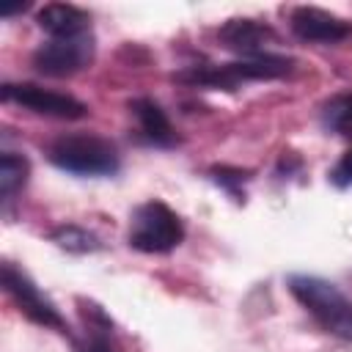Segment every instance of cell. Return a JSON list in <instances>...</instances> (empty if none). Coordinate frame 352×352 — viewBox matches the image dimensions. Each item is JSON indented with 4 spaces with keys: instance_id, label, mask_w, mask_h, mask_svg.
Segmentation results:
<instances>
[{
    "instance_id": "obj_1",
    "label": "cell",
    "mask_w": 352,
    "mask_h": 352,
    "mask_svg": "<svg viewBox=\"0 0 352 352\" xmlns=\"http://www.w3.org/2000/svg\"><path fill=\"white\" fill-rule=\"evenodd\" d=\"M289 292L333 336L352 341V300L319 275H289Z\"/></svg>"
},
{
    "instance_id": "obj_2",
    "label": "cell",
    "mask_w": 352,
    "mask_h": 352,
    "mask_svg": "<svg viewBox=\"0 0 352 352\" xmlns=\"http://www.w3.org/2000/svg\"><path fill=\"white\" fill-rule=\"evenodd\" d=\"M47 157L55 168L74 176H113L121 165L116 146L99 135H63L50 143Z\"/></svg>"
},
{
    "instance_id": "obj_3",
    "label": "cell",
    "mask_w": 352,
    "mask_h": 352,
    "mask_svg": "<svg viewBox=\"0 0 352 352\" xmlns=\"http://www.w3.org/2000/svg\"><path fill=\"white\" fill-rule=\"evenodd\" d=\"M294 66L292 58L283 55H253V58H239L234 63H223V66H192L187 72H179L176 80L179 82H190V85H201V88H226L234 91L239 82L248 80H275L289 74Z\"/></svg>"
},
{
    "instance_id": "obj_4",
    "label": "cell",
    "mask_w": 352,
    "mask_h": 352,
    "mask_svg": "<svg viewBox=\"0 0 352 352\" xmlns=\"http://www.w3.org/2000/svg\"><path fill=\"white\" fill-rule=\"evenodd\" d=\"M184 239L179 214L162 201H146L135 209L129 226V245L140 253H168Z\"/></svg>"
},
{
    "instance_id": "obj_5",
    "label": "cell",
    "mask_w": 352,
    "mask_h": 352,
    "mask_svg": "<svg viewBox=\"0 0 352 352\" xmlns=\"http://www.w3.org/2000/svg\"><path fill=\"white\" fill-rule=\"evenodd\" d=\"M0 278H3V289L8 292V297L19 305V311H22L30 322H36V324H41V327H52V330L69 333V327H66L63 316L58 314L55 302H52L47 294H41V289H38L16 264L6 261Z\"/></svg>"
},
{
    "instance_id": "obj_6",
    "label": "cell",
    "mask_w": 352,
    "mask_h": 352,
    "mask_svg": "<svg viewBox=\"0 0 352 352\" xmlns=\"http://www.w3.org/2000/svg\"><path fill=\"white\" fill-rule=\"evenodd\" d=\"M94 58V36H74V38H50L33 52V66L38 74L47 77H72L82 72Z\"/></svg>"
},
{
    "instance_id": "obj_7",
    "label": "cell",
    "mask_w": 352,
    "mask_h": 352,
    "mask_svg": "<svg viewBox=\"0 0 352 352\" xmlns=\"http://www.w3.org/2000/svg\"><path fill=\"white\" fill-rule=\"evenodd\" d=\"M3 102H14L30 113H38V116H50V118H66V121H74V118H82L88 113V107L69 96V94H58V91H47L41 85H33V82H6L3 85Z\"/></svg>"
},
{
    "instance_id": "obj_8",
    "label": "cell",
    "mask_w": 352,
    "mask_h": 352,
    "mask_svg": "<svg viewBox=\"0 0 352 352\" xmlns=\"http://www.w3.org/2000/svg\"><path fill=\"white\" fill-rule=\"evenodd\" d=\"M292 30L294 36H300L302 41H319V44H336L344 41L349 36V22L316 8V6H300L292 11Z\"/></svg>"
},
{
    "instance_id": "obj_9",
    "label": "cell",
    "mask_w": 352,
    "mask_h": 352,
    "mask_svg": "<svg viewBox=\"0 0 352 352\" xmlns=\"http://www.w3.org/2000/svg\"><path fill=\"white\" fill-rule=\"evenodd\" d=\"M220 41L223 47L239 52L242 58H253V55H264V47L275 41V33L272 28L256 19H231L220 28Z\"/></svg>"
},
{
    "instance_id": "obj_10",
    "label": "cell",
    "mask_w": 352,
    "mask_h": 352,
    "mask_svg": "<svg viewBox=\"0 0 352 352\" xmlns=\"http://www.w3.org/2000/svg\"><path fill=\"white\" fill-rule=\"evenodd\" d=\"M36 22L41 30H47L52 38H74V36H85L91 33V16L77 8V6H66V3H50L36 14Z\"/></svg>"
},
{
    "instance_id": "obj_11",
    "label": "cell",
    "mask_w": 352,
    "mask_h": 352,
    "mask_svg": "<svg viewBox=\"0 0 352 352\" xmlns=\"http://www.w3.org/2000/svg\"><path fill=\"white\" fill-rule=\"evenodd\" d=\"M129 110L135 113V118L140 124V132H143V138L148 143H154V146H170L176 140L173 126H170L165 110L154 99H135L129 104Z\"/></svg>"
},
{
    "instance_id": "obj_12",
    "label": "cell",
    "mask_w": 352,
    "mask_h": 352,
    "mask_svg": "<svg viewBox=\"0 0 352 352\" xmlns=\"http://www.w3.org/2000/svg\"><path fill=\"white\" fill-rule=\"evenodd\" d=\"M28 173H30V165L22 154L3 151V157H0V195H3V201L14 198V192L28 182Z\"/></svg>"
},
{
    "instance_id": "obj_13",
    "label": "cell",
    "mask_w": 352,
    "mask_h": 352,
    "mask_svg": "<svg viewBox=\"0 0 352 352\" xmlns=\"http://www.w3.org/2000/svg\"><path fill=\"white\" fill-rule=\"evenodd\" d=\"M91 316L88 319V330H85V341L77 344L80 352H116L113 338H110V322L107 316L99 311V305H88Z\"/></svg>"
},
{
    "instance_id": "obj_14",
    "label": "cell",
    "mask_w": 352,
    "mask_h": 352,
    "mask_svg": "<svg viewBox=\"0 0 352 352\" xmlns=\"http://www.w3.org/2000/svg\"><path fill=\"white\" fill-rule=\"evenodd\" d=\"M50 239L58 245V248H63V250H69V253H94V250H99L102 248V242L91 234V231H85V228H80V226H58L52 234H50Z\"/></svg>"
},
{
    "instance_id": "obj_15",
    "label": "cell",
    "mask_w": 352,
    "mask_h": 352,
    "mask_svg": "<svg viewBox=\"0 0 352 352\" xmlns=\"http://www.w3.org/2000/svg\"><path fill=\"white\" fill-rule=\"evenodd\" d=\"M322 124L338 135H352V94H338L322 104Z\"/></svg>"
},
{
    "instance_id": "obj_16",
    "label": "cell",
    "mask_w": 352,
    "mask_h": 352,
    "mask_svg": "<svg viewBox=\"0 0 352 352\" xmlns=\"http://www.w3.org/2000/svg\"><path fill=\"white\" fill-rule=\"evenodd\" d=\"M330 182L336 187H352V148L344 151V157L338 160V165L330 173Z\"/></svg>"
},
{
    "instance_id": "obj_17",
    "label": "cell",
    "mask_w": 352,
    "mask_h": 352,
    "mask_svg": "<svg viewBox=\"0 0 352 352\" xmlns=\"http://www.w3.org/2000/svg\"><path fill=\"white\" fill-rule=\"evenodd\" d=\"M212 179L217 182V184H223L226 190H231L234 192V187L231 184H242L245 179H248V170H236V168H212Z\"/></svg>"
}]
</instances>
